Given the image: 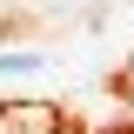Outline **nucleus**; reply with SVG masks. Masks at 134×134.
<instances>
[{
	"label": "nucleus",
	"mask_w": 134,
	"mask_h": 134,
	"mask_svg": "<svg viewBox=\"0 0 134 134\" xmlns=\"http://www.w3.org/2000/svg\"><path fill=\"white\" fill-rule=\"evenodd\" d=\"M34 67H40L34 54H0V74H34Z\"/></svg>",
	"instance_id": "nucleus-1"
}]
</instances>
